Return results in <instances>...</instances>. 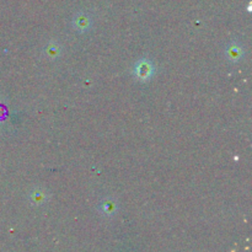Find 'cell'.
Listing matches in <instances>:
<instances>
[{"label":"cell","mask_w":252,"mask_h":252,"mask_svg":"<svg viewBox=\"0 0 252 252\" xmlns=\"http://www.w3.org/2000/svg\"><path fill=\"white\" fill-rule=\"evenodd\" d=\"M133 74H134V76L138 80L145 83V81L150 80L155 74V66L152 61L147 58H142L134 64Z\"/></svg>","instance_id":"cell-1"},{"label":"cell","mask_w":252,"mask_h":252,"mask_svg":"<svg viewBox=\"0 0 252 252\" xmlns=\"http://www.w3.org/2000/svg\"><path fill=\"white\" fill-rule=\"evenodd\" d=\"M225 57L231 63H238L245 57V49L238 42H231L225 47Z\"/></svg>","instance_id":"cell-2"},{"label":"cell","mask_w":252,"mask_h":252,"mask_svg":"<svg viewBox=\"0 0 252 252\" xmlns=\"http://www.w3.org/2000/svg\"><path fill=\"white\" fill-rule=\"evenodd\" d=\"M97 208L102 216L113 217L116 216V213H117L118 211V203L115 198H112V197H106V198H103L102 201L98 203Z\"/></svg>","instance_id":"cell-3"},{"label":"cell","mask_w":252,"mask_h":252,"mask_svg":"<svg viewBox=\"0 0 252 252\" xmlns=\"http://www.w3.org/2000/svg\"><path fill=\"white\" fill-rule=\"evenodd\" d=\"M48 198L49 196L47 191L41 187H36L29 193V199L33 206H42V204L47 203Z\"/></svg>","instance_id":"cell-4"},{"label":"cell","mask_w":252,"mask_h":252,"mask_svg":"<svg viewBox=\"0 0 252 252\" xmlns=\"http://www.w3.org/2000/svg\"><path fill=\"white\" fill-rule=\"evenodd\" d=\"M74 27L79 32H86L91 27V19L85 12H80L74 17Z\"/></svg>","instance_id":"cell-5"},{"label":"cell","mask_w":252,"mask_h":252,"mask_svg":"<svg viewBox=\"0 0 252 252\" xmlns=\"http://www.w3.org/2000/svg\"><path fill=\"white\" fill-rule=\"evenodd\" d=\"M44 56L47 57L48 59H57L62 53V47L59 46L57 42H49L46 47H44V51H43Z\"/></svg>","instance_id":"cell-6"}]
</instances>
